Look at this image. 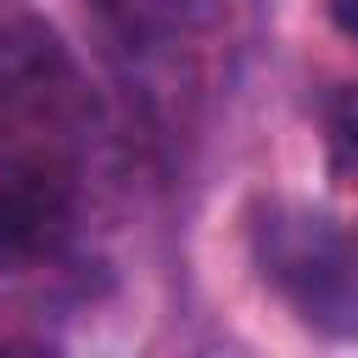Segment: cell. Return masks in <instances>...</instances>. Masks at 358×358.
Wrapping results in <instances>:
<instances>
[{
	"label": "cell",
	"mask_w": 358,
	"mask_h": 358,
	"mask_svg": "<svg viewBox=\"0 0 358 358\" xmlns=\"http://www.w3.org/2000/svg\"><path fill=\"white\" fill-rule=\"evenodd\" d=\"M330 17L347 39H358V0H330Z\"/></svg>",
	"instance_id": "5b68a950"
},
{
	"label": "cell",
	"mask_w": 358,
	"mask_h": 358,
	"mask_svg": "<svg viewBox=\"0 0 358 358\" xmlns=\"http://www.w3.org/2000/svg\"><path fill=\"white\" fill-rule=\"evenodd\" d=\"M352 252H358V235H352Z\"/></svg>",
	"instance_id": "8992f818"
},
{
	"label": "cell",
	"mask_w": 358,
	"mask_h": 358,
	"mask_svg": "<svg viewBox=\"0 0 358 358\" xmlns=\"http://www.w3.org/2000/svg\"><path fill=\"white\" fill-rule=\"evenodd\" d=\"M257 274L324 336L358 330V252L324 213L302 201H263L246 224Z\"/></svg>",
	"instance_id": "7a4b0ae2"
},
{
	"label": "cell",
	"mask_w": 358,
	"mask_h": 358,
	"mask_svg": "<svg viewBox=\"0 0 358 358\" xmlns=\"http://www.w3.org/2000/svg\"><path fill=\"white\" fill-rule=\"evenodd\" d=\"M324 151L341 185H358V84L324 95Z\"/></svg>",
	"instance_id": "277c9868"
},
{
	"label": "cell",
	"mask_w": 358,
	"mask_h": 358,
	"mask_svg": "<svg viewBox=\"0 0 358 358\" xmlns=\"http://www.w3.org/2000/svg\"><path fill=\"white\" fill-rule=\"evenodd\" d=\"M112 45L134 56H179L218 22V0H90Z\"/></svg>",
	"instance_id": "3957f363"
},
{
	"label": "cell",
	"mask_w": 358,
	"mask_h": 358,
	"mask_svg": "<svg viewBox=\"0 0 358 358\" xmlns=\"http://www.w3.org/2000/svg\"><path fill=\"white\" fill-rule=\"evenodd\" d=\"M95 101L39 17L0 22V268L62 252L78 224Z\"/></svg>",
	"instance_id": "6da1fadb"
}]
</instances>
